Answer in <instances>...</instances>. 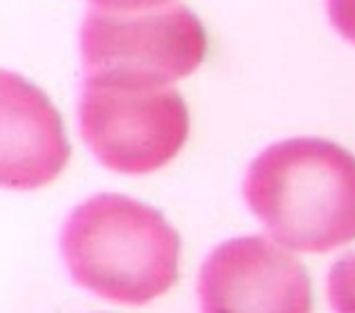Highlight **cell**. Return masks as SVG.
<instances>
[{"label": "cell", "instance_id": "1", "mask_svg": "<svg viewBox=\"0 0 355 313\" xmlns=\"http://www.w3.org/2000/svg\"><path fill=\"white\" fill-rule=\"evenodd\" d=\"M248 206L282 245L325 253L355 240V156L320 138L266 147L244 179Z\"/></svg>", "mask_w": 355, "mask_h": 313}, {"label": "cell", "instance_id": "2", "mask_svg": "<svg viewBox=\"0 0 355 313\" xmlns=\"http://www.w3.org/2000/svg\"><path fill=\"white\" fill-rule=\"evenodd\" d=\"M61 249L76 283L119 304H148L178 279V232L161 211L123 195H96L78 206Z\"/></svg>", "mask_w": 355, "mask_h": 313}, {"label": "cell", "instance_id": "3", "mask_svg": "<svg viewBox=\"0 0 355 313\" xmlns=\"http://www.w3.org/2000/svg\"><path fill=\"white\" fill-rule=\"evenodd\" d=\"M80 127L106 168L140 176L180 153L189 134V111L172 83L130 72H95L85 74Z\"/></svg>", "mask_w": 355, "mask_h": 313}, {"label": "cell", "instance_id": "4", "mask_svg": "<svg viewBox=\"0 0 355 313\" xmlns=\"http://www.w3.org/2000/svg\"><path fill=\"white\" fill-rule=\"evenodd\" d=\"M85 74L130 72L174 83L205 61L206 33L182 4L106 10L91 8L82 25Z\"/></svg>", "mask_w": 355, "mask_h": 313}, {"label": "cell", "instance_id": "5", "mask_svg": "<svg viewBox=\"0 0 355 313\" xmlns=\"http://www.w3.org/2000/svg\"><path fill=\"white\" fill-rule=\"evenodd\" d=\"M202 313H312L301 260L265 236L218 245L198 278Z\"/></svg>", "mask_w": 355, "mask_h": 313}, {"label": "cell", "instance_id": "6", "mask_svg": "<svg viewBox=\"0 0 355 313\" xmlns=\"http://www.w3.org/2000/svg\"><path fill=\"white\" fill-rule=\"evenodd\" d=\"M2 185L36 189L53 181L70 156L61 116L44 91L2 72Z\"/></svg>", "mask_w": 355, "mask_h": 313}, {"label": "cell", "instance_id": "7", "mask_svg": "<svg viewBox=\"0 0 355 313\" xmlns=\"http://www.w3.org/2000/svg\"><path fill=\"white\" fill-rule=\"evenodd\" d=\"M327 293L336 313H355V253L333 266L329 274Z\"/></svg>", "mask_w": 355, "mask_h": 313}, {"label": "cell", "instance_id": "8", "mask_svg": "<svg viewBox=\"0 0 355 313\" xmlns=\"http://www.w3.org/2000/svg\"><path fill=\"white\" fill-rule=\"evenodd\" d=\"M327 12L336 30L355 44V0H327Z\"/></svg>", "mask_w": 355, "mask_h": 313}, {"label": "cell", "instance_id": "9", "mask_svg": "<svg viewBox=\"0 0 355 313\" xmlns=\"http://www.w3.org/2000/svg\"><path fill=\"white\" fill-rule=\"evenodd\" d=\"M171 0H91L95 8H106V10H137V8H150L168 4Z\"/></svg>", "mask_w": 355, "mask_h": 313}]
</instances>
